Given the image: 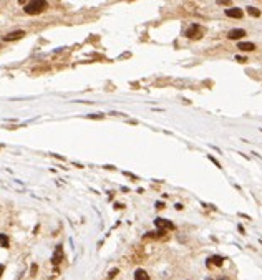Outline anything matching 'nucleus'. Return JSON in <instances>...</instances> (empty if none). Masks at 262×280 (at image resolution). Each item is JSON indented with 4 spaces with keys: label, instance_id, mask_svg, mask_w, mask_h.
<instances>
[{
    "label": "nucleus",
    "instance_id": "nucleus-13",
    "mask_svg": "<svg viewBox=\"0 0 262 280\" xmlns=\"http://www.w3.org/2000/svg\"><path fill=\"white\" fill-rule=\"evenodd\" d=\"M37 270H38V265H37V263H33L32 268H30V275H37Z\"/></svg>",
    "mask_w": 262,
    "mask_h": 280
},
{
    "label": "nucleus",
    "instance_id": "nucleus-9",
    "mask_svg": "<svg viewBox=\"0 0 262 280\" xmlns=\"http://www.w3.org/2000/svg\"><path fill=\"white\" fill-rule=\"evenodd\" d=\"M135 280H149L148 272L143 270V268H136L135 270Z\"/></svg>",
    "mask_w": 262,
    "mask_h": 280
},
{
    "label": "nucleus",
    "instance_id": "nucleus-5",
    "mask_svg": "<svg viewBox=\"0 0 262 280\" xmlns=\"http://www.w3.org/2000/svg\"><path fill=\"white\" fill-rule=\"evenodd\" d=\"M242 37H245V30H242V28H232L227 33L229 40H239V38H242Z\"/></svg>",
    "mask_w": 262,
    "mask_h": 280
},
{
    "label": "nucleus",
    "instance_id": "nucleus-16",
    "mask_svg": "<svg viewBox=\"0 0 262 280\" xmlns=\"http://www.w3.org/2000/svg\"><path fill=\"white\" fill-rule=\"evenodd\" d=\"M88 118H91V119H96V118H98V119H101V118H103V114H90Z\"/></svg>",
    "mask_w": 262,
    "mask_h": 280
},
{
    "label": "nucleus",
    "instance_id": "nucleus-17",
    "mask_svg": "<svg viewBox=\"0 0 262 280\" xmlns=\"http://www.w3.org/2000/svg\"><path fill=\"white\" fill-rule=\"evenodd\" d=\"M166 205L163 204V202H156V209H164Z\"/></svg>",
    "mask_w": 262,
    "mask_h": 280
},
{
    "label": "nucleus",
    "instance_id": "nucleus-7",
    "mask_svg": "<svg viewBox=\"0 0 262 280\" xmlns=\"http://www.w3.org/2000/svg\"><path fill=\"white\" fill-rule=\"evenodd\" d=\"M62 260H63V250H62V245H56V250H55V254H53V257H51V263H53V265H58Z\"/></svg>",
    "mask_w": 262,
    "mask_h": 280
},
{
    "label": "nucleus",
    "instance_id": "nucleus-6",
    "mask_svg": "<svg viewBox=\"0 0 262 280\" xmlns=\"http://www.w3.org/2000/svg\"><path fill=\"white\" fill-rule=\"evenodd\" d=\"M226 15L231 18H241L244 15L242 9H237V7H232V9H226Z\"/></svg>",
    "mask_w": 262,
    "mask_h": 280
},
{
    "label": "nucleus",
    "instance_id": "nucleus-12",
    "mask_svg": "<svg viewBox=\"0 0 262 280\" xmlns=\"http://www.w3.org/2000/svg\"><path fill=\"white\" fill-rule=\"evenodd\" d=\"M0 245L4 247V249L9 247V237H7L5 234H0Z\"/></svg>",
    "mask_w": 262,
    "mask_h": 280
},
{
    "label": "nucleus",
    "instance_id": "nucleus-15",
    "mask_svg": "<svg viewBox=\"0 0 262 280\" xmlns=\"http://www.w3.org/2000/svg\"><path fill=\"white\" fill-rule=\"evenodd\" d=\"M236 60H237L239 63H245V61H247V58H245V56H239V55L236 56Z\"/></svg>",
    "mask_w": 262,
    "mask_h": 280
},
{
    "label": "nucleus",
    "instance_id": "nucleus-18",
    "mask_svg": "<svg viewBox=\"0 0 262 280\" xmlns=\"http://www.w3.org/2000/svg\"><path fill=\"white\" fill-rule=\"evenodd\" d=\"M217 2H219L221 5H229V4H231V2H229V0H217Z\"/></svg>",
    "mask_w": 262,
    "mask_h": 280
},
{
    "label": "nucleus",
    "instance_id": "nucleus-10",
    "mask_svg": "<svg viewBox=\"0 0 262 280\" xmlns=\"http://www.w3.org/2000/svg\"><path fill=\"white\" fill-rule=\"evenodd\" d=\"M209 265H211V263H214V265H217V267H221V265H222V263H224V259H222V257H221V255H212L211 259H209Z\"/></svg>",
    "mask_w": 262,
    "mask_h": 280
},
{
    "label": "nucleus",
    "instance_id": "nucleus-8",
    "mask_svg": "<svg viewBox=\"0 0 262 280\" xmlns=\"http://www.w3.org/2000/svg\"><path fill=\"white\" fill-rule=\"evenodd\" d=\"M237 48L242 51H252V50H255V45L252 42H239L237 43Z\"/></svg>",
    "mask_w": 262,
    "mask_h": 280
},
{
    "label": "nucleus",
    "instance_id": "nucleus-4",
    "mask_svg": "<svg viewBox=\"0 0 262 280\" xmlns=\"http://www.w3.org/2000/svg\"><path fill=\"white\" fill-rule=\"evenodd\" d=\"M25 37V32L23 30H15V32H10L4 37L5 42H15V40H20V38Z\"/></svg>",
    "mask_w": 262,
    "mask_h": 280
},
{
    "label": "nucleus",
    "instance_id": "nucleus-1",
    "mask_svg": "<svg viewBox=\"0 0 262 280\" xmlns=\"http://www.w3.org/2000/svg\"><path fill=\"white\" fill-rule=\"evenodd\" d=\"M47 9H48L47 0H30L28 4L23 7L25 13H28V15H38V13H42Z\"/></svg>",
    "mask_w": 262,
    "mask_h": 280
},
{
    "label": "nucleus",
    "instance_id": "nucleus-14",
    "mask_svg": "<svg viewBox=\"0 0 262 280\" xmlns=\"http://www.w3.org/2000/svg\"><path fill=\"white\" fill-rule=\"evenodd\" d=\"M118 268H113V270L110 272V273H108V279H113V277H116V273H118Z\"/></svg>",
    "mask_w": 262,
    "mask_h": 280
},
{
    "label": "nucleus",
    "instance_id": "nucleus-19",
    "mask_svg": "<svg viewBox=\"0 0 262 280\" xmlns=\"http://www.w3.org/2000/svg\"><path fill=\"white\" fill-rule=\"evenodd\" d=\"M4 270H5V267H4V265H2V263H0V277H2V273H4Z\"/></svg>",
    "mask_w": 262,
    "mask_h": 280
},
{
    "label": "nucleus",
    "instance_id": "nucleus-2",
    "mask_svg": "<svg viewBox=\"0 0 262 280\" xmlns=\"http://www.w3.org/2000/svg\"><path fill=\"white\" fill-rule=\"evenodd\" d=\"M201 35H203V30H201V27H199L198 23H193V25L186 30L187 38H201Z\"/></svg>",
    "mask_w": 262,
    "mask_h": 280
},
{
    "label": "nucleus",
    "instance_id": "nucleus-3",
    "mask_svg": "<svg viewBox=\"0 0 262 280\" xmlns=\"http://www.w3.org/2000/svg\"><path fill=\"white\" fill-rule=\"evenodd\" d=\"M154 224H156V227L164 229V230H174L176 229V226H174L173 222L168 221V219H163V217H158L156 221H154Z\"/></svg>",
    "mask_w": 262,
    "mask_h": 280
},
{
    "label": "nucleus",
    "instance_id": "nucleus-20",
    "mask_svg": "<svg viewBox=\"0 0 262 280\" xmlns=\"http://www.w3.org/2000/svg\"><path fill=\"white\" fill-rule=\"evenodd\" d=\"M221 280H227V279H221Z\"/></svg>",
    "mask_w": 262,
    "mask_h": 280
},
{
    "label": "nucleus",
    "instance_id": "nucleus-11",
    "mask_svg": "<svg viewBox=\"0 0 262 280\" xmlns=\"http://www.w3.org/2000/svg\"><path fill=\"white\" fill-rule=\"evenodd\" d=\"M247 13L250 17H261V10L255 9V7H247Z\"/></svg>",
    "mask_w": 262,
    "mask_h": 280
}]
</instances>
